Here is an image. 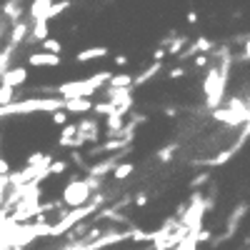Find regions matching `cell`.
<instances>
[{
    "instance_id": "6da1fadb",
    "label": "cell",
    "mask_w": 250,
    "mask_h": 250,
    "mask_svg": "<svg viewBox=\"0 0 250 250\" xmlns=\"http://www.w3.org/2000/svg\"><path fill=\"white\" fill-rule=\"evenodd\" d=\"M55 110H65V100H60V98H30V100L0 105V118L28 115V113H55Z\"/></svg>"
},
{
    "instance_id": "7a4b0ae2",
    "label": "cell",
    "mask_w": 250,
    "mask_h": 250,
    "mask_svg": "<svg viewBox=\"0 0 250 250\" xmlns=\"http://www.w3.org/2000/svg\"><path fill=\"white\" fill-rule=\"evenodd\" d=\"M113 73H98L88 80H70V83H62V85L55 88V93L62 98V100H68V98H90L93 93H98L103 85H108V80H110Z\"/></svg>"
},
{
    "instance_id": "3957f363",
    "label": "cell",
    "mask_w": 250,
    "mask_h": 250,
    "mask_svg": "<svg viewBox=\"0 0 250 250\" xmlns=\"http://www.w3.org/2000/svg\"><path fill=\"white\" fill-rule=\"evenodd\" d=\"M98 185L95 178H88V180H73L65 185V190H62V203L68 208H80L85 205L93 195V188Z\"/></svg>"
},
{
    "instance_id": "277c9868",
    "label": "cell",
    "mask_w": 250,
    "mask_h": 250,
    "mask_svg": "<svg viewBox=\"0 0 250 250\" xmlns=\"http://www.w3.org/2000/svg\"><path fill=\"white\" fill-rule=\"evenodd\" d=\"M25 80H28V68H25V65L8 68L3 75H0V83H3V85H10V88H15V85H23Z\"/></svg>"
},
{
    "instance_id": "5b68a950",
    "label": "cell",
    "mask_w": 250,
    "mask_h": 250,
    "mask_svg": "<svg viewBox=\"0 0 250 250\" xmlns=\"http://www.w3.org/2000/svg\"><path fill=\"white\" fill-rule=\"evenodd\" d=\"M98 138V125L93 123V120H85L83 125H78V133H75V138H73V148H80L83 143H88V140H95Z\"/></svg>"
},
{
    "instance_id": "8992f818",
    "label": "cell",
    "mask_w": 250,
    "mask_h": 250,
    "mask_svg": "<svg viewBox=\"0 0 250 250\" xmlns=\"http://www.w3.org/2000/svg\"><path fill=\"white\" fill-rule=\"evenodd\" d=\"M28 65H33V68H55V65H60V55H55V53H33L30 58H28Z\"/></svg>"
},
{
    "instance_id": "52a82bcc",
    "label": "cell",
    "mask_w": 250,
    "mask_h": 250,
    "mask_svg": "<svg viewBox=\"0 0 250 250\" xmlns=\"http://www.w3.org/2000/svg\"><path fill=\"white\" fill-rule=\"evenodd\" d=\"M65 110H70L75 115H83V113L93 110V100L90 98H68L65 100Z\"/></svg>"
},
{
    "instance_id": "ba28073f",
    "label": "cell",
    "mask_w": 250,
    "mask_h": 250,
    "mask_svg": "<svg viewBox=\"0 0 250 250\" xmlns=\"http://www.w3.org/2000/svg\"><path fill=\"white\" fill-rule=\"evenodd\" d=\"M110 55V50L105 48V45H95V48H88V50H80L78 55H75V60L78 62H90V60H95V58H108Z\"/></svg>"
},
{
    "instance_id": "9c48e42d",
    "label": "cell",
    "mask_w": 250,
    "mask_h": 250,
    "mask_svg": "<svg viewBox=\"0 0 250 250\" xmlns=\"http://www.w3.org/2000/svg\"><path fill=\"white\" fill-rule=\"evenodd\" d=\"M70 5H73L70 0H60V3H50V5H48V10H45L43 15H40V18H43V20H48V23H50L53 18L62 15V13H65V10H68Z\"/></svg>"
},
{
    "instance_id": "30bf717a",
    "label": "cell",
    "mask_w": 250,
    "mask_h": 250,
    "mask_svg": "<svg viewBox=\"0 0 250 250\" xmlns=\"http://www.w3.org/2000/svg\"><path fill=\"white\" fill-rule=\"evenodd\" d=\"M28 30H30V25L25 23V20H15V23H13V33H10V45L18 48V43H23V38H25Z\"/></svg>"
},
{
    "instance_id": "8fae6325",
    "label": "cell",
    "mask_w": 250,
    "mask_h": 250,
    "mask_svg": "<svg viewBox=\"0 0 250 250\" xmlns=\"http://www.w3.org/2000/svg\"><path fill=\"white\" fill-rule=\"evenodd\" d=\"M33 38L40 40V43H43L45 38H50V23L48 20H43V18L33 20Z\"/></svg>"
},
{
    "instance_id": "7c38bea8",
    "label": "cell",
    "mask_w": 250,
    "mask_h": 250,
    "mask_svg": "<svg viewBox=\"0 0 250 250\" xmlns=\"http://www.w3.org/2000/svg\"><path fill=\"white\" fill-rule=\"evenodd\" d=\"M108 88H133V75L120 73V75H110Z\"/></svg>"
},
{
    "instance_id": "4fadbf2b",
    "label": "cell",
    "mask_w": 250,
    "mask_h": 250,
    "mask_svg": "<svg viewBox=\"0 0 250 250\" xmlns=\"http://www.w3.org/2000/svg\"><path fill=\"white\" fill-rule=\"evenodd\" d=\"M53 3V0H33V5L28 8V15H30V20H38L40 15H43L45 10H48V5Z\"/></svg>"
},
{
    "instance_id": "5bb4252c",
    "label": "cell",
    "mask_w": 250,
    "mask_h": 250,
    "mask_svg": "<svg viewBox=\"0 0 250 250\" xmlns=\"http://www.w3.org/2000/svg\"><path fill=\"white\" fill-rule=\"evenodd\" d=\"M160 70H163V68H160V62L155 60V62H153V65H150L148 70H145L143 75H138V78H133V88H135V85H143V83H148V80H150L153 75H158Z\"/></svg>"
},
{
    "instance_id": "9a60e30c",
    "label": "cell",
    "mask_w": 250,
    "mask_h": 250,
    "mask_svg": "<svg viewBox=\"0 0 250 250\" xmlns=\"http://www.w3.org/2000/svg\"><path fill=\"white\" fill-rule=\"evenodd\" d=\"M75 133H78V125H73V123H65L62 125V133H60V145L65 148V145H70L73 143V138H75Z\"/></svg>"
},
{
    "instance_id": "2e32d148",
    "label": "cell",
    "mask_w": 250,
    "mask_h": 250,
    "mask_svg": "<svg viewBox=\"0 0 250 250\" xmlns=\"http://www.w3.org/2000/svg\"><path fill=\"white\" fill-rule=\"evenodd\" d=\"M133 170H135L133 163H120V165H115V168H113V175H115V180H125V178L133 175Z\"/></svg>"
},
{
    "instance_id": "e0dca14e",
    "label": "cell",
    "mask_w": 250,
    "mask_h": 250,
    "mask_svg": "<svg viewBox=\"0 0 250 250\" xmlns=\"http://www.w3.org/2000/svg\"><path fill=\"white\" fill-rule=\"evenodd\" d=\"M208 50H213V43H210V40H205V38H200V40H195V43L185 50V55H193V53H208Z\"/></svg>"
},
{
    "instance_id": "ac0fdd59",
    "label": "cell",
    "mask_w": 250,
    "mask_h": 250,
    "mask_svg": "<svg viewBox=\"0 0 250 250\" xmlns=\"http://www.w3.org/2000/svg\"><path fill=\"white\" fill-rule=\"evenodd\" d=\"M108 168H115V160H105V163H98L93 168H88V175L90 178H98V175H105Z\"/></svg>"
},
{
    "instance_id": "d6986e66",
    "label": "cell",
    "mask_w": 250,
    "mask_h": 250,
    "mask_svg": "<svg viewBox=\"0 0 250 250\" xmlns=\"http://www.w3.org/2000/svg\"><path fill=\"white\" fill-rule=\"evenodd\" d=\"M10 20H13V23H15V20H20V13H23V10H20V0H10V3L5 5V10H3Z\"/></svg>"
},
{
    "instance_id": "ffe728a7",
    "label": "cell",
    "mask_w": 250,
    "mask_h": 250,
    "mask_svg": "<svg viewBox=\"0 0 250 250\" xmlns=\"http://www.w3.org/2000/svg\"><path fill=\"white\" fill-rule=\"evenodd\" d=\"M43 50L60 55V53H62V43H60V40H55V38H45V40H43Z\"/></svg>"
},
{
    "instance_id": "44dd1931",
    "label": "cell",
    "mask_w": 250,
    "mask_h": 250,
    "mask_svg": "<svg viewBox=\"0 0 250 250\" xmlns=\"http://www.w3.org/2000/svg\"><path fill=\"white\" fill-rule=\"evenodd\" d=\"M45 170H48V175H60V173H65V170H68V163H65V160H55V163L48 165Z\"/></svg>"
},
{
    "instance_id": "7402d4cb",
    "label": "cell",
    "mask_w": 250,
    "mask_h": 250,
    "mask_svg": "<svg viewBox=\"0 0 250 250\" xmlns=\"http://www.w3.org/2000/svg\"><path fill=\"white\" fill-rule=\"evenodd\" d=\"M13 93H15V88L3 85V83H0V105H5V103H13Z\"/></svg>"
},
{
    "instance_id": "603a6c76",
    "label": "cell",
    "mask_w": 250,
    "mask_h": 250,
    "mask_svg": "<svg viewBox=\"0 0 250 250\" xmlns=\"http://www.w3.org/2000/svg\"><path fill=\"white\" fill-rule=\"evenodd\" d=\"M185 43H188L185 38H173L170 43H168V53H170V55H178V53L185 48Z\"/></svg>"
},
{
    "instance_id": "cb8c5ba5",
    "label": "cell",
    "mask_w": 250,
    "mask_h": 250,
    "mask_svg": "<svg viewBox=\"0 0 250 250\" xmlns=\"http://www.w3.org/2000/svg\"><path fill=\"white\" fill-rule=\"evenodd\" d=\"M93 110H95V113H103V115H110V113L115 110V105H113L110 100H105V103H98V105H93Z\"/></svg>"
},
{
    "instance_id": "d4e9b609",
    "label": "cell",
    "mask_w": 250,
    "mask_h": 250,
    "mask_svg": "<svg viewBox=\"0 0 250 250\" xmlns=\"http://www.w3.org/2000/svg\"><path fill=\"white\" fill-rule=\"evenodd\" d=\"M53 123H58V125H65V123H68L65 110H55V113H53Z\"/></svg>"
},
{
    "instance_id": "484cf974",
    "label": "cell",
    "mask_w": 250,
    "mask_h": 250,
    "mask_svg": "<svg viewBox=\"0 0 250 250\" xmlns=\"http://www.w3.org/2000/svg\"><path fill=\"white\" fill-rule=\"evenodd\" d=\"M170 155H173V148H163V153H158L160 160H170Z\"/></svg>"
},
{
    "instance_id": "4316f807",
    "label": "cell",
    "mask_w": 250,
    "mask_h": 250,
    "mask_svg": "<svg viewBox=\"0 0 250 250\" xmlns=\"http://www.w3.org/2000/svg\"><path fill=\"white\" fill-rule=\"evenodd\" d=\"M183 75H185V70H183V68H173V70L168 73V78H183Z\"/></svg>"
},
{
    "instance_id": "83f0119b",
    "label": "cell",
    "mask_w": 250,
    "mask_h": 250,
    "mask_svg": "<svg viewBox=\"0 0 250 250\" xmlns=\"http://www.w3.org/2000/svg\"><path fill=\"white\" fill-rule=\"evenodd\" d=\"M195 65H198V68H205V65H208V58H205V55H198V58H195Z\"/></svg>"
},
{
    "instance_id": "f1b7e54d",
    "label": "cell",
    "mask_w": 250,
    "mask_h": 250,
    "mask_svg": "<svg viewBox=\"0 0 250 250\" xmlns=\"http://www.w3.org/2000/svg\"><path fill=\"white\" fill-rule=\"evenodd\" d=\"M115 62H118V65H128V58H125V55H115Z\"/></svg>"
},
{
    "instance_id": "f546056e",
    "label": "cell",
    "mask_w": 250,
    "mask_h": 250,
    "mask_svg": "<svg viewBox=\"0 0 250 250\" xmlns=\"http://www.w3.org/2000/svg\"><path fill=\"white\" fill-rule=\"evenodd\" d=\"M243 60H250V40L245 43V53H243Z\"/></svg>"
},
{
    "instance_id": "4dcf8cb0",
    "label": "cell",
    "mask_w": 250,
    "mask_h": 250,
    "mask_svg": "<svg viewBox=\"0 0 250 250\" xmlns=\"http://www.w3.org/2000/svg\"><path fill=\"white\" fill-rule=\"evenodd\" d=\"M135 203H138V205H145V203H148V198H145V195H143V193H140V195H138V198H135Z\"/></svg>"
}]
</instances>
